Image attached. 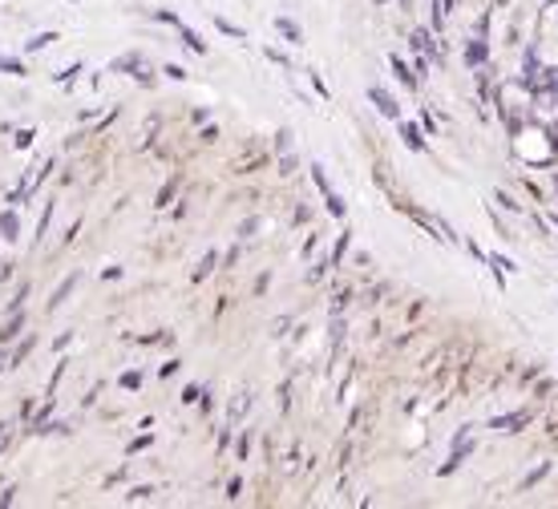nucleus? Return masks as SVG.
Here are the masks:
<instances>
[{"instance_id":"obj_13","label":"nucleus","mask_w":558,"mask_h":509,"mask_svg":"<svg viewBox=\"0 0 558 509\" xmlns=\"http://www.w3.org/2000/svg\"><path fill=\"white\" fill-rule=\"evenodd\" d=\"M215 25L223 28L227 37H239V41H243V37H247V33H243V28H235V25H231V21H223V16H215Z\"/></svg>"},{"instance_id":"obj_3","label":"nucleus","mask_w":558,"mask_h":509,"mask_svg":"<svg viewBox=\"0 0 558 509\" xmlns=\"http://www.w3.org/2000/svg\"><path fill=\"white\" fill-rule=\"evenodd\" d=\"M486 41H482V37H474V41H470V45H465V65H470V70H474V65H477V70H482V65H486Z\"/></svg>"},{"instance_id":"obj_6","label":"nucleus","mask_w":558,"mask_h":509,"mask_svg":"<svg viewBox=\"0 0 558 509\" xmlns=\"http://www.w3.org/2000/svg\"><path fill=\"white\" fill-rule=\"evenodd\" d=\"M389 65H392V73H397V82L409 85V89H417V73H409V65L401 61V57H392Z\"/></svg>"},{"instance_id":"obj_7","label":"nucleus","mask_w":558,"mask_h":509,"mask_svg":"<svg viewBox=\"0 0 558 509\" xmlns=\"http://www.w3.org/2000/svg\"><path fill=\"white\" fill-rule=\"evenodd\" d=\"M0 231H4V239H9V243H16V239H21V222H16V210H4V215H0Z\"/></svg>"},{"instance_id":"obj_10","label":"nucleus","mask_w":558,"mask_h":509,"mask_svg":"<svg viewBox=\"0 0 558 509\" xmlns=\"http://www.w3.org/2000/svg\"><path fill=\"white\" fill-rule=\"evenodd\" d=\"M215 267H219V251H207V259L198 263V271H195V279H207L210 271H215Z\"/></svg>"},{"instance_id":"obj_19","label":"nucleus","mask_w":558,"mask_h":509,"mask_svg":"<svg viewBox=\"0 0 558 509\" xmlns=\"http://www.w3.org/2000/svg\"><path fill=\"white\" fill-rule=\"evenodd\" d=\"M546 469H550V465H543V469H534V473H526V482H522V489H531V485L538 482V477H546Z\"/></svg>"},{"instance_id":"obj_8","label":"nucleus","mask_w":558,"mask_h":509,"mask_svg":"<svg viewBox=\"0 0 558 509\" xmlns=\"http://www.w3.org/2000/svg\"><path fill=\"white\" fill-rule=\"evenodd\" d=\"M179 41H186V49H195V53H207V41H203V37H198L195 28L179 25Z\"/></svg>"},{"instance_id":"obj_1","label":"nucleus","mask_w":558,"mask_h":509,"mask_svg":"<svg viewBox=\"0 0 558 509\" xmlns=\"http://www.w3.org/2000/svg\"><path fill=\"white\" fill-rule=\"evenodd\" d=\"M368 101H373L385 118H401V106H397V101H392V94H385L380 85H373V89H368Z\"/></svg>"},{"instance_id":"obj_29","label":"nucleus","mask_w":558,"mask_h":509,"mask_svg":"<svg viewBox=\"0 0 558 509\" xmlns=\"http://www.w3.org/2000/svg\"><path fill=\"white\" fill-rule=\"evenodd\" d=\"M182 400H186V404H195V400H198V385L186 388V392H182Z\"/></svg>"},{"instance_id":"obj_9","label":"nucleus","mask_w":558,"mask_h":509,"mask_svg":"<svg viewBox=\"0 0 558 509\" xmlns=\"http://www.w3.org/2000/svg\"><path fill=\"white\" fill-rule=\"evenodd\" d=\"M77 288V276H70V279H61V288L53 291V300H49V307H61V303L70 300V291Z\"/></svg>"},{"instance_id":"obj_4","label":"nucleus","mask_w":558,"mask_h":509,"mask_svg":"<svg viewBox=\"0 0 558 509\" xmlns=\"http://www.w3.org/2000/svg\"><path fill=\"white\" fill-rule=\"evenodd\" d=\"M526 421H531V413H526V409H518V413H510V416H498L494 428H498V433H518V425H526Z\"/></svg>"},{"instance_id":"obj_30","label":"nucleus","mask_w":558,"mask_h":509,"mask_svg":"<svg viewBox=\"0 0 558 509\" xmlns=\"http://www.w3.org/2000/svg\"><path fill=\"white\" fill-rule=\"evenodd\" d=\"M4 428H9V425H0V437H4Z\"/></svg>"},{"instance_id":"obj_14","label":"nucleus","mask_w":558,"mask_h":509,"mask_svg":"<svg viewBox=\"0 0 558 509\" xmlns=\"http://www.w3.org/2000/svg\"><path fill=\"white\" fill-rule=\"evenodd\" d=\"M0 70H4V73H16V77H21V73H25V65H21L16 57H0Z\"/></svg>"},{"instance_id":"obj_11","label":"nucleus","mask_w":558,"mask_h":509,"mask_svg":"<svg viewBox=\"0 0 558 509\" xmlns=\"http://www.w3.org/2000/svg\"><path fill=\"white\" fill-rule=\"evenodd\" d=\"M324 203H328V210H332L336 219H344V198H340V194H324Z\"/></svg>"},{"instance_id":"obj_18","label":"nucleus","mask_w":558,"mask_h":509,"mask_svg":"<svg viewBox=\"0 0 558 509\" xmlns=\"http://www.w3.org/2000/svg\"><path fill=\"white\" fill-rule=\"evenodd\" d=\"M154 497V489L150 485H138V489H134V494H130V501H150Z\"/></svg>"},{"instance_id":"obj_28","label":"nucleus","mask_w":558,"mask_h":509,"mask_svg":"<svg viewBox=\"0 0 558 509\" xmlns=\"http://www.w3.org/2000/svg\"><path fill=\"white\" fill-rule=\"evenodd\" d=\"M146 445H150V437H138V440H130V453H142V449H146Z\"/></svg>"},{"instance_id":"obj_12","label":"nucleus","mask_w":558,"mask_h":509,"mask_svg":"<svg viewBox=\"0 0 558 509\" xmlns=\"http://www.w3.org/2000/svg\"><path fill=\"white\" fill-rule=\"evenodd\" d=\"M49 41H57V33H37V37H33V41H28L25 49H28V53H37V49H45Z\"/></svg>"},{"instance_id":"obj_5","label":"nucleus","mask_w":558,"mask_h":509,"mask_svg":"<svg viewBox=\"0 0 558 509\" xmlns=\"http://www.w3.org/2000/svg\"><path fill=\"white\" fill-rule=\"evenodd\" d=\"M276 28H279V33H283V37H288L292 45H304V33H300V25H295V21H288V16H276Z\"/></svg>"},{"instance_id":"obj_27","label":"nucleus","mask_w":558,"mask_h":509,"mask_svg":"<svg viewBox=\"0 0 558 509\" xmlns=\"http://www.w3.org/2000/svg\"><path fill=\"white\" fill-rule=\"evenodd\" d=\"M247 449H252V433H243V437H239V457H247Z\"/></svg>"},{"instance_id":"obj_24","label":"nucleus","mask_w":558,"mask_h":509,"mask_svg":"<svg viewBox=\"0 0 558 509\" xmlns=\"http://www.w3.org/2000/svg\"><path fill=\"white\" fill-rule=\"evenodd\" d=\"M267 57H271V61H276V65H283V70H288V65H292V61H288V57L279 53V49H267Z\"/></svg>"},{"instance_id":"obj_17","label":"nucleus","mask_w":558,"mask_h":509,"mask_svg":"<svg viewBox=\"0 0 558 509\" xmlns=\"http://www.w3.org/2000/svg\"><path fill=\"white\" fill-rule=\"evenodd\" d=\"M21 328H25V316H21V319H13V324H9V328L0 331V340H13V336H16V331H21Z\"/></svg>"},{"instance_id":"obj_25","label":"nucleus","mask_w":558,"mask_h":509,"mask_svg":"<svg viewBox=\"0 0 558 509\" xmlns=\"http://www.w3.org/2000/svg\"><path fill=\"white\" fill-rule=\"evenodd\" d=\"M279 150H288V146H292V130H279V142H276Z\"/></svg>"},{"instance_id":"obj_16","label":"nucleus","mask_w":558,"mask_h":509,"mask_svg":"<svg viewBox=\"0 0 558 509\" xmlns=\"http://www.w3.org/2000/svg\"><path fill=\"white\" fill-rule=\"evenodd\" d=\"M349 243H352V231H344V234H340V243H336V251H332V263H336V259H344V251H349Z\"/></svg>"},{"instance_id":"obj_15","label":"nucleus","mask_w":558,"mask_h":509,"mask_svg":"<svg viewBox=\"0 0 558 509\" xmlns=\"http://www.w3.org/2000/svg\"><path fill=\"white\" fill-rule=\"evenodd\" d=\"M312 182L320 186V194H332V186H328V179H324V166H312Z\"/></svg>"},{"instance_id":"obj_26","label":"nucleus","mask_w":558,"mask_h":509,"mask_svg":"<svg viewBox=\"0 0 558 509\" xmlns=\"http://www.w3.org/2000/svg\"><path fill=\"white\" fill-rule=\"evenodd\" d=\"M122 385H126V388H138L142 376H138V372H126V376H122Z\"/></svg>"},{"instance_id":"obj_2","label":"nucleus","mask_w":558,"mask_h":509,"mask_svg":"<svg viewBox=\"0 0 558 509\" xmlns=\"http://www.w3.org/2000/svg\"><path fill=\"white\" fill-rule=\"evenodd\" d=\"M397 134H401V142H405L409 150H417V154L429 150V146H425V138L417 134V125H413V122H397Z\"/></svg>"},{"instance_id":"obj_23","label":"nucleus","mask_w":558,"mask_h":509,"mask_svg":"<svg viewBox=\"0 0 558 509\" xmlns=\"http://www.w3.org/2000/svg\"><path fill=\"white\" fill-rule=\"evenodd\" d=\"M167 77H174V82H186V70H182V65H167Z\"/></svg>"},{"instance_id":"obj_22","label":"nucleus","mask_w":558,"mask_h":509,"mask_svg":"<svg viewBox=\"0 0 558 509\" xmlns=\"http://www.w3.org/2000/svg\"><path fill=\"white\" fill-rule=\"evenodd\" d=\"M154 21H167V25H182L179 16H174V13H167V9H158V13H154Z\"/></svg>"},{"instance_id":"obj_21","label":"nucleus","mask_w":558,"mask_h":509,"mask_svg":"<svg viewBox=\"0 0 558 509\" xmlns=\"http://www.w3.org/2000/svg\"><path fill=\"white\" fill-rule=\"evenodd\" d=\"M174 186H179V182H167V186H162V194H158V207H167L170 194H174Z\"/></svg>"},{"instance_id":"obj_20","label":"nucleus","mask_w":558,"mask_h":509,"mask_svg":"<svg viewBox=\"0 0 558 509\" xmlns=\"http://www.w3.org/2000/svg\"><path fill=\"white\" fill-rule=\"evenodd\" d=\"M25 146H33V130H21V134H16V150H25Z\"/></svg>"}]
</instances>
